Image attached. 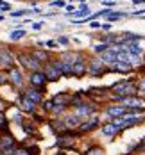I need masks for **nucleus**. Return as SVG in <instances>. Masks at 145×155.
Segmentation results:
<instances>
[{
	"instance_id": "obj_1",
	"label": "nucleus",
	"mask_w": 145,
	"mask_h": 155,
	"mask_svg": "<svg viewBox=\"0 0 145 155\" xmlns=\"http://www.w3.org/2000/svg\"><path fill=\"white\" fill-rule=\"evenodd\" d=\"M20 62L25 66V68H29V70H38V64H40V61L34 57V55H25V54H22L20 55Z\"/></svg>"
},
{
	"instance_id": "obj_2",
	"label": "nucleus",
	"mask_w": 145,
	"mask_h": 155,
	"mask_svg": "<svg viewBox=\"0 0 145 155\" xmlns=\"http://www.w3.org/2000/svg\"><path fill=\"white\" fill-rule=\"evenodd\" d=\"M45 80H47V75H45V73L34 71V73L31 75V82H32V86H43V84H45Z\"/></svg>"
},
{
	"instance_id": "obj_3",
	"label": "nucleus",
	"mask_w": 145,
	"mask_h": 155,
	"mask_svg": "<svg viewBox=\"0 0 145 155\" xmlns=\"http://www.w3.org/2000/svg\"><path fill=\"white\" fill-rule=\"evenodd\" d=\"M0 66H2V68H11V66H13V59H11V55H9L5 50L0 52Z\"/></svg>"
},
{
	"instance_id": "obj_4",
	"label": "nucleus",
	"mask_w": 145,
	"mask_h": 155,
	"mask_svg": "<svg viewBox=\"0 0 145 155\" xmlns=\"http://www.w3.org/2000/svg\"><path fill=\"white\" fill-rule=\"evenodd\" d=\"M124 112H126V107L124 105H113V107L108 109V114L113 116V118H120Z\"/></svg>"
},
{
	"instance_id": "obj_5",
	"label": "nucleus",
	"mask_w": 145,
	"mask_h": 155,
	"mask_svg": "<svg viewBox=\"0 0 145 155\" xmlns=\"http://www.w3.org/2000/svg\"><path fill=\"white\" fill-rule=\"evenodd\" d=\"M59 77H61V71H59L54 64H50V66H48V70H47V78H48V80H57Z\"/></svg>"
},
{
	"instance_id": "obj_6",
	"label": "nucleus",
	"mask_w": 145,
	"mask_h": 155,
	"mask_svg": "<svg viewBox=\"0 0 145 155\" xmlns=\"http://www.w3.org/2000/svg\"><path fill=\"white\" fill-rule=\"evenodd\" d=\"M25 98H27L29 102H32L34 105H36L38 102H41V94L38 93V91H34V89H29V91L25 93Z\"/></svg>"
},
{
	"instance_id": "obj_7",
	"label": "nucleus",
	"mask_w": 145,
	"mask_h": 155,
	"mask_svg": "<svg viewBox=\"0 0 145 155\" xmlns=\"http://www.w3.org/2000/svg\"><path fill=\"white\" fill-rule=\"evenodd\" d=\"M54 66L61 71V75H70L72 73V64H68V62H54Z\"/></svg>"
},
{
	"instance_id": "obj_8",
	"label": "nucleus",
	"mask_w": 145,
	"mask_h": 155,
	"mask_svg": "<svg viewBox=\"0 0 145 155\" xmlns=\"http://www.w3.org/2000/svg\"><path fill=\"white\" fill-rule=\"evenodd\" d=\"M84 70H86V68H84V64H82L81 61H75L74 64H72V73H74V75H82Z\"/></svg>"
},
{
	"instance_id": "obj_9",
	"label": "nucleus",
	"mask_w": 145,
	"mask_h": 155,
	"mask_svg": "<svg viewBox=\"0 0 145 155\" xmlns=\"http://www.w3.org/2000/svg\"><path fill=\"white\" fill-rule=\"evenodd\" d=\"M127 54L134 55V57H138V55L142 54V47H140L138 43H131V45L127 47Z\"/></svg>"
},
{
	"instance_id": "obj_10",
	"label": "nucleus",
	"mask_w": 145,
	"mask_h": 155,
	"mask_svg": "<svg viewBox=\"0 0 145 155\" xmlns=\"http://www.w3.org/2000/svg\"><path fill=\"white\" fill-rule=\"evenodd\" d=\"M124 107H142V100L138 98H126L124 100Z\"/></svg>"
},
{
	"instance_id": "obj_11",
	"label": "nucleus",
	"mask_w": 145,
	"mask_h": 155,
	"mask_svg": "<svg viewBox=\"0 0 145 155\" xmlns=\"http://www.w3.org/2000/svg\"><path fill=\"white\" fill-rule=\"evenodd\" d=\"M102 61H106V62H118V59H116V52L115 50H109V52H106L104 55H102Z\"/></svg>"
},
{
	"instance_id": "obj_12",
	"label": "nucleus",
	"mask_w": 145,
	"mask_h": 155,
	"mask_svg": "<svg viewBox=\"0 0 145 155\" xmlns=\"http://www.w3.org/2000/svg\"><path fill=\"white\" fill-rule=\"evenodd\" d=\"M95 109L91 107V105H79L77 107V116H88V114H91Z\"/></svg>"
},
{
	"instance_id": "obj_13",
	"label": "nucleus",
	"mask_w": 145,
	"mask_h": 155,
	"mask_svg": "<svg viewBox=\"0 0 145 155\" xmlns=\"http://www.w3.org/2000/svg\"><path fill=\"white\" fill-rule=\"evenodd\" d=\"M97 125H98V120H91V121H88V123H82L79 127L81 132H88V130H93Z\"/></svg>"
},
{
	"instance_id": "obj_14",
	"label": "nucleus",
	"mask_w": 145,
	"mask_h": 155,
	"mask_svg": "<svg viewBox=\"0 0 145 155\" xmlns=\"http://www.w3.org/2000/svg\"><path fill=\"white\" fill-rule=\"evenodd\" d=\"M116 132H118V128H116L113 123L102 127V134H104V136H113V134H116Z\"/></svg>"
},
{
	"instance_id": "obj_15",
	"label": "nucleus",
	"mask_w": 145,
	"mask_h": 155,
	"mask_svg": "<svg viewBox=\"0 0 145 155\" xmlns=\"http://www.w3.org/2000/svg\"><path fill=\"white\" fill-rule=\"evenodd\" d=\"M11 80L15 82L16 86H20V84H22V80H23V78H22V73H20L18 70H11Z\"/></svg>"
},
{
	"instance_id": "obj_16",
	"label": "nucleus",
	"mask_w": 145,
	"mask_h": 155,
	"mask_svg": "<svg viewBox=\"0 0 145 155\" xmlns=\"http://www.w3.org/2000/svg\"><path fill=\"white\" fill-rule=\"evenodd\" d=\"M115 70L116 71H129L131 70V62H116Z\"/></svg>"
},
{
	"instance_id": "obj_17",
	"label": "nucleus",
	"mask_w": 145,
	"mask_h": 155,
	"mask_svg": "<svg viewBox=\"0 0 145 155\" xmlns=\"http://www.w3.org/2000/svg\"><path fill=\"white\" fill-rule=\"evenodd\" d=\"M23 36H25V31H23V29H20V31H15V32H11V36H9V38H11L13 41H18V39H22Z\"/></svg>"
},
{
	"instance_id": "obj_18",
	"label": "nucleus",
	"mask_w": 145,
	"mask_h": 155,
	"mask_svg": "<svg viewBox=\"0 0 145 155\" xmlns=\"http://www.w3.org/2000/svg\"><path fill=\"white\" fill-rule=\"evenodd\" d=\"M90 71H91L93 75H97V73H102V64H100V62H91Z\"/></svg>"
},
{
	"instance_id": "obj_19",
	"label": "nucleus",
	"mask_w": 145,
	"mask_h": 155,
	"mask_svg": "<svg viewBox=\"0 0 145 155\" xmlns=\"http://www.w3.org/2000/svg\"><path fill=\"white\" fill-rule=\"evenodd\" d=\"M66 125H68V127H77V125H79V118H77V116L66 118Z\"/></svg>"
},
{
	"instance_id": "obj_20",
	"label": "nucleus",
	"mask_w": 145,
	"mask_h": 155,
	"mask_svg": "<svg viewBox=\"0 0 145 155\" xmlns=\"http://www.w3.org/2000/svg\"><path fill=\"white\" fill-rule=\"evenodd\" d=\"M22 105H23V109H25V110H32V109H34V104H32V102H29L25 96H23V100H22Z\"/></svg>"
},
{
	"instance_id": "obj_21",
	"label": "nucleus",
	"mask_w": 145,
	"mask_h": 155,
	"mask_svg": "<svg viewBox=\"0 0 145 155\" xmlns=\"http://www.w3.org/2000/svg\"><path fill=\"white\" fill-rule=\"evenodd\" d=\"M88 13H90L88 9H79V11H75V16L77 18H84V16H88Z\"/></svg>"
},
{
	"instance_id": "obj_22",
	"label": "nucleus",
	"mask_w": 145,
	"mask_h": 155,
	"mask_svg": "<svg viewBox=\"0 0 145 155\" xmlns=\"http://www.w3.org/2000/svg\"><path fill=\"white\" fill-rule=\"evenodd\" d=\"M88 155H104V153H102V150H100V148H93V150H90V152H88Z\"/></svg>"
},
{
	"instance_id": "obj_23",
	"label": "nucleus",
	"mask_w": 145,
	"mask_h": 155,
	"mask_svg": "<svg viewBox=\"0 0 145 155\" xmlns=\"http://www.w3.org/2000/svg\"><path fill=\"white\" fill-rule=\"evenodd\" d=\"M95 50H97V52H100V54H102L104 50H108V47H106V45H97V47H95Z\"/></svg>"
},
{
	"instance_id": "obj_24",
	"label": "nucleus",
	"mask_w": 145,
	"mask_h": 155,
	"mask_svg": "<svg viewBox=\"0 0 145 155\" xmlns=\"http://www.w3.org/2000/svg\"><path fill=\"white\" fill-rule=\"evenodd\" d=\"M122 13H113V15H109V20H116V18H122Z\"/></svg>"
},
{
	"instance_id": "obj_25",
	"label": "nucleus",
	"mask_w": 145,
	"mask_h": 155,
	"mask_svg": "<svg viewBox=\"0 0 145 155\" xmlns=\"http://www.w3.org/2000/svg\"><path fill=\"white\" fill-rule=\"evenodd\" d=\"M43 105H45V109L48 110V109H52V107H54V102H52V100H48V102H45Z\"/></svg>"
},
{
	"instance_id": "obj_26",
	"label": "nucleus",
	"mask_w": 145,
	"mask_h": 155,
	"mask_svg": "<svg viewBox=\"0 0 145 155\" xmlns=\"http://www.w3.org/2000/svg\"><path fill=\"white\" fill-rule=\"evenodd\" d=\"M52 7H64V2H52Z\"/></svg>"
},
{
	"instance_id": "obj_27",
	"label": "nucleus",
	"mask_w": 145,
	"mask_h": 155,
	"mask_svg": "<svg viewBox=\"0 0 145 155\" xmlns=\"http://www.w3.org/2000/svg\"><path fill=\"white\" fill-rule=\"evenodd\" d=\"M15 155H29V153H27L25 150H16V152H15Z\"/></svg>"
},
{
	"instance_id": "obj_28",
	"label": "nucleus",
	"mask_w": 145,
	"mask_h": 155,
	"mask_svg": "<svg viewBox=\"0 0 145 155\" xmlns=\"http://www.w3.org/2000/svg\"><path fill=\"white\" fill-rule=\"evenodd\" d=\"M36 57H38V59H45V57H47V55H45V54H43V52H38V54H36Z\"/></svg>"
},
{
	"instance_id": "obj_29",
	"label": "nucleus",
	"mask_w": 145,
	"mask_h": 155,
	"mask_svg": "<svg viewBox=\"0 0 145 155\" xmlns=\"http://www.w3.org/2000/svg\"><path fill=\"white\" fill-rule=\"evenodd\" d=\"M66 11H68V13H74V11H75V7H74V5H66Z\"/></svg>"
},
{
	"instance_id": "obj_30",
	"label": "nucleus",
	"mask_w": 145,
	"mask_h": 155,
	"mask_svg": "<svg viewBox=\"0 0 145 155\" xmlns=\"http://www.w3.org/2000/svg\"><path fill=\"white\" fill-rule=\"evenodd\" d=\"M140 91H143L145 93V78L142 80V84H140Z\"/></svg>"
},
{
	"instance_id": "obj_31",
	"label": "nucleus",
	"mask_w": 145,
	"mask_h": 155,
	"mask_svg": "<svg viewBox=\"0 0 145 155\" xmlns=\"http://www.w3.org/2000/svg\"><path fill=\"white\" fill-rule=\"evenodd\" d=\"M59 43H61V45H66V43H68V39H66V38H59Z\"/></svg>"
},
{
	"instance_id": "obj_32",
	"label": "nucleus",
	"mask_w": 145,
	"mask_h": 155,
	"mask_svg": "<svg viewBox=\"0 0 145 155\" xmlns=\"http://www.w3.org/2000/svg\"><path fill=\"white\" fill-rule=\"evenodd\" d=\"M41 25H43V23H34V25H32V29H36V31H38V29H41Z\"/></svg>"
},
{
	"instance_id": "obj_33",
	"label": "nucleus",
	"mask_w": 145,
	"mask_h": 155,
	"mask_svg": "<svg viewBox=\"0 0 145 155\" xmlns=\"http://www.w3.org/2000/svg\"><path fill=\"white\" fill-rule=\"evenodd\" d=\"M102 4H104V5H108V7H113V5H115V2H102Z\"/></svg>"
},
{
	"instance_id": "obj_34",
	"label": "nucleus",
	"mask_w": 145,
	"mask_h": 155,
	"mask_svg": "<svg viewBox=\"0 0 145 155\" xmlns=\"http://www.w3.org/2000/svg\"><path fill=\"white\" fill-rule=\"evenodd\" d=\"M4 121H5V118H4V114H0V125L4 123Z\"/></svg>"
},
{
	"instance_id": "obj_35",
	"label": "nucleus",
	"mask_w": 145,
	"mask_h": 155,
	"mask_svg": "<svg viewBox=\"0 0 145 155\" xmlns=\"http://www.w3.org/2000/svg\"><path fill=\"white\" fill-rule=\"evenodd\" d=\"M0 84H2V75H0Z\"/></svg>"
}]
</instances>
